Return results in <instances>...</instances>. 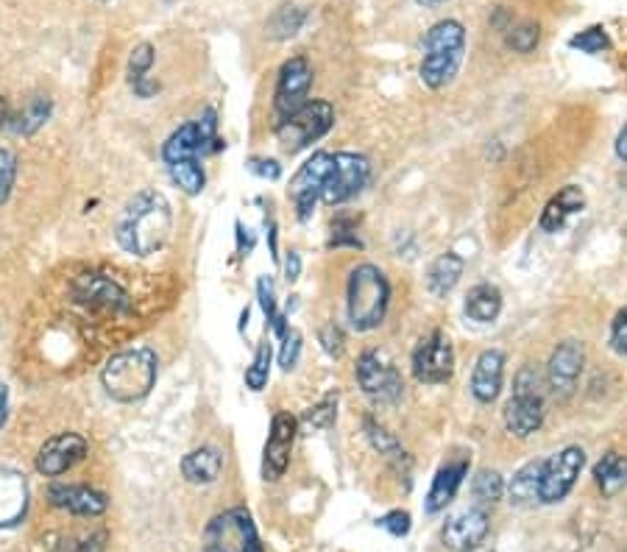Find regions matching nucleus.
Returning a JSON list of instances; mask_svg holds the SVG:
<instances>
[{
    "mask_svg": "<svg viewBox=\"0 0 627 552\" xmlns=\"http://www.w3.org/2000/svg\"><path fill=\"white\" fill-rule=\"evenodd\" d=\"M171 229L173 212L167 198L156 191H142L126 204L120 218H117L115 238L126 252L137 254V257H148V254L160 252L162 245L167 243Z\"/></svg>",
    "mask_w": 627,
    "mask_h": 552,
    "instance_id": "1",
    "label": "nucleus"
},
{
    "mask_svg": "<svg viewBox=\"0 0 627 552\" xmlns=\"http://www.w3.org/2000/svg\"><path fill=\"white\" fill-rule=\"evenodd\" d=\"M466 54V31L457 20H441L425 37V59H421V81L430 90H443L452 84Z\"/></svg>",
    "mask_w": 627,
    "mask_h": 552,
    "instance_id": "2",
    "label": "nucleus"
},
{
    "mask_svg": "<svg viewBox=\"0 0 627 552\" xmlns=\"http://www.w3.org/2000/svg\"><path fill=\"white\" fill-rule=\"evenodd\" d=\"M156 371H160V360L151 349L140 346V349L120 352L106 363L101 382H104L106 393L115 402H137V399L148 396L156 382Z\"/></svg>",
    "mask_w": 627,
    "mask_h": 552,
    "instance_id": "3",
    "label": "nucleus"
},
{
    "mask_svg": "<svg viewBox=\"0 0 627 552\" xmlns=\"http://www.w3.org/2000/svg\"><path fill=\"white\" fill-rule=\"evenodd\" d=\"M349 321L357 332H371L385 321L391 304V285L376 265H357L349 276Z\"/></svg>",
    "mask_w": 627,
    "mask_h": 552,
    "instance_id": "4",
    "label": "nucleus"
},
{
    "mask_svg": "<svg viewBox=\"0 0 627 552\" xmlns=\"http://www.w3.org/2000/svg\"><path fill=\"white\" fill-rule=\"evenodd\" d=\"M544 424V391L542 377L530 366H524L513 382V396L504 405V427L516 438H530Z\"/></svg>",
    "mask_w": 627,
    "mask_h": 552,
    "instance_id": "5",
    "label": "nucleus"
},
{
    "mask_svg": "<svg viewBox=\"0 0 627 552\" xmlns=\"http://www.w3.org/2000/svg\"><path fill=\"white\" fill-rule=\"evenodd\" d=\"M223 146H227V142L218 137L216 110H207L198 120L185 123L182 129H176L167 137L165 148H162V160H165V165L182 160H201L207 153L221 151Z\"/></svg>",
    "mask_w": 627,
    "mask_h": 552,
    "instance_id": "6",
    "label": "nucleus"
},
{
    "mask_svg": "<svg viewBox=\"0 0 627 552\" xmlns=\"http://www.w3.org/2000/svg\"><path fill=\"white\" fill-rule=\"evenodd\" d=\"M335 126V110L329 101H307L302 110L277 123V140L285 151H302Z\"/></svg>",
    "mask_w": 627,
    "mask_h": 552,
    "instance_id": "7",
    "label": "nucleus"
},
{
    "mask_svg": "<svg viewBox=\"0 0 627 552\" xmlns=\"http://www.w3.org/2000/svg\"><path fill=\"white\" fill-rule=\"evenodd\" d=\"M201 547L204 552H265L252 516L243 508L223 510L209 521Z\"/></svg>",
    "mask_w": 627,
    "mask_h": 552,
    "instance_id": "8",
    "label": "nucleus"
},
{
    "mask_svg": "<svg viewBox=\"0 0 627 552\" xmlns=\"http://www.w3.org/2000/svg\"><path fill=\"white\" fill-rule=\"evenodd\" d=\"M585 467V452L580 447H566L555 452L542 463L538 474V503L555 505L566 499V494L574 488L580 472Z\"/></svg>",
    "mask_w": 627,
    "mask_h": 552,
    "instance_id": "9",
    "label": "nucleus"
},
{
    "mask_svg": "<svg viewBox=\"0 0 627 552\" xmlns=\"http://www.w3.org/2000/svg\"><path fill=\"white\" fill-rule=\"evenodd\" d=\"M371 179V162L360 153H333V168L321 191V202L335 207V204H346L355 198L357 193L365 191V184Z\"/></svg>",
    "mask_w": 627,
    "mask_h": 552,
    "instance_id": "10",
    "label": "nucleus"
},
{
    "mask_svg": "<svg viewBox=\"0 0 627 552\" xmlns=\"http://www.w3.org/2000/svg\"><path fill=\"white\" fill-rule=\"evenodd\" d=\"M355 375L365 396L380 402V405H396L402 399V393H405V382H402V375L396 371L394 363L374 349L360 355Z\"/></svg>",
    "mask_w": 627,
    "mask_h": 552,
    "instance_id": "11",
    "label": "nucleus"
},
{
    "mask_svg": "<svg viewBox=\"0 0 627 552\" xmlns=\"http://www.w3.org/2000/svg\"><path fill=\"white\" fill-rule=\"evenodd\" d=\"M413 375L425 386H443L455 375V352L446 332L436 330L427 337H421L413 352Z\"/></svg>",
    "mask_w": 627,
    "mask_h": 552,
    "instance_id": "12",
    "label": "nucleus"
},
{
    "mask_svg": "<svg viewBox=\"0 0 627 552\" xmlns=\"http://www.w3.org/2000/svg\"><path fill=\"white\" fill-rule=\"evenodd\" d=\"M310 87H313V68H310V61L304 59V56H293V59L285 61L282 70H279L277 90H274L277 123L307 104Z\"/></svg>",
    "mask_w": 627,
    "mask_h": 552,
    "instance_id": "13",
    "label": "nucleus"
},
{
    "mask_svg": "<svg viewBox=\"0 0 627 552\" xmlns=\"http://www.w3.org/2000/svg\"><path fill=\"white\" fill-rule=\"evenodd\" d=\"M329 168H333V153L318 151L290 179L288 193L290 198H293L295 212H299L302 221H307L310 215H313L315 204L321 202V191H324V182L326 176H329Z\"/></svg>",
    "mask_w": 627,
    "mask_h": 552,
    "instance_id": "14",
    "label": "nucleus"
},
{
    "mask_svg": "<svg viewBox=\"0 0 627 552\" xmlns=\"http://www.w3.org/2000/svg\"><path fill=\"white\" fill-rule=\"evenodd\" d=\"M295 433H299V422L290 413L279 411L271 422V433L265 441L263 452V478L265 480H279L290 467V455H293Z\"/></svg>",
    "mask_w": 627,
    "mask_h": 552,
    "instance_id": "15",
    "label": "nucleus"
},
{
    "mask_svg": "<svg viewBox=\"0 0 627 552\" xmlns=\"http://www.w3.org/2000/svg\"><path fill=\"white\" fill-rule=\"evenodd\" d=\"M86 444L84 436L79 433H62V436H54L50 441L43 444L37 455V472L45 478H59V474L70 472V469L86 458Z\"/></svg>",
    "mask_w": 627,
    "mask_h": 552,
    "instance_id": "16",
    "label": "nucleus"
},
{
    "mask_svg": "<svg viewBox=\"0 0 627 552\" xmlns=\"http://www.w3.org/2000/svg\"><path fill=\"white\" fill-rule=\"evenodd\" d=\"M583 366H585L583 344H578V341H564V344H558L547 366L549 388H553L558 396H572L574 388H578L580 375H583Z\"/></svg>",
    "mask_w": 627,
    "mask_h": 552,
    "instance_id": "17",
    "label": "nucleus"
},
{
    "mask_svg": "<svg viewBox=\"0 0 627 552\" xmlns=\"http://www.w3.org/2000/svg\"><path fill=\"white\" fill-rule=\"evenodd\" d=\"M488 530H491V521L488 514L480 508L463 510V514L452 516L446 525H443V547L452 552H472L486 541Z\"/></svg>",
    "mask_w": 627,
    "mask_h": 552,
    "instance_id": "18",
    "label": "nucleus"
},
{
    "mask_svg": "<svg viewBox=\"0 0 627 552\" xmlns=\"http://www.w3.org/2000/svg\"><path fill=\"white\" fill-rule=\"evenodd\" d=\"M48 499L54 508H62L73 516H101L109 508V499L90 485H50Z\"/></svg>",
    "mask_w": 627,
    "mask_h": 552,
    "instance_id": "19",
    "label": "nucleus"
},
{
    "mask_svg": "<svg viewBox=\"0 0 627 552\" xmlns=\"http://www.w3.org/2000/svg\"><path fill=\"white\" fill-rule=\"evenodd\" d=\"M504 380V355L499 349H486L477 363H474L472 371V393L477 402L483 405H491L494 399L502 391Z\"/></svg>",
    "mask_w": 627,
    "mask_h": 552,
    "instance_id": "20",
    "label": "nucleus"
},
{
    "mask_svg": "<svg viewBox=\"0 0 627 552\" xmlns=\"http://www.w3.org/2000/svg\"><path fill=\"white\" fill-rule=\"evenodd\" d=\"M223 469V455L218 447H198L185 455L182 460V474L187 483L193 485H209L216 483L218 474Z\"/></svg>",
    "mask_w": 627,
    "mask_h": 552,
    "instance_id": "21",
    "label": "nucleus"
},
{
    "mask_svg": "<svg viewBox=\"0 0 627 552\" xmlns=\"http://www.w3.org/2000/svg\"><path fill=\"white\" fill-rule=\"evenodd\" d=\"M466 472V460H457V463H446V467L436 474V480H432L430 485V494H427V514H438V510H443L455 499Z\"/></svg>",
    "mask_w": 627,
    "mask_h": 552,
    "instance_id": "22",
    "label": "nucleus"
},
{
    "mask_svg": "<svg viewBox=\"0 0 627 552\" xmlns=\"http://www.w3.org/2000/svg\"><path fill=\"white\" fill-rule=\"evenodd\" d=\"M583 207H585L583 191H580L578 184H569V187H564V191L544 207L542 229L544 232H560V229L566 227V221H569L574 212H580Z\"/></svg>",
    "mask_w": 627,
    "mask_h": 552,
    "instance_id": "23",
    "label": "nucleus"
},
{
    "mask_svg": "<svg viewBox=\"0 0 627 552\" xmlns=\"http://www.w3.org/2000/svg\"><path fill=\"white\" fill-rule=\"evenodd\" d=\"M25 505H28L25 480L14 472H0V528L14 525L25 514Z\"/></svg>",
    "mask_w": 627,
    "mask_h": 552,
    "instance_id": "24",
    "label": "nucleus"
},
{
    "mask_svg": "<svg viewBox=\"0 0 627 552\" xmlns=\"http://www.w3.org/2000/svg\"><path fill=\"white\" fill-rule=\"evenodd\" d=\"M463 265L466 263H463L461 254L455 252L441 254V257L430 265V271H427V290H430L432 296H438V299L452 294V290L457 288V283H461Z\"/></svg>",
    "mask_w": 627,
    "mask_h": 552,
    "instance_id": "25",
    "label": "nucleus"
},
{
    "mask_svg": "<svg viewBox=\"0 0 627 552\" xmlns=\"http://www.w3.org/2000/svg\"><path fill=\"white\" fill-rule=\"evenodd\" d=\"M463 310L477 324H491L502 313V294L494 285H477V288L468 290Z\"/></svg>",
    "mask_w": 627,
    "mask_h": 552,
    "instance_id": "26",
    "label": "nucleus"
},
{
    "mask_svg": "<svg viewBox=\"0 0 627 552\" xmlns=\"http://www.w3.org/2000/svg\"><path fill=\"white\" fill-rule=\"evenodd\" d=\"M594 480L605 497H614L627 485V458L619 452H608L594 467Z\"/></svg>",
    "mask_w": 627,
    "mask_h": 552,
    "instance_id": "27",
    "label": "nucleus"
},
{
    "mask_svg": "<svg viewBox=\"0 0 627 552\" xmlns=\"http://www.w3.org/2000/svg\"><path fill=\"white\" fill-rule=\"evenodd\" d=\"M81 299H86L90 304L112 307V310L129 307L124 290L117 288L115 283H109V279H104V276H86L84 283H81Z\"/></svg>",
    "mask_w": 627,
    "mask_h": 552,
    "instance_id": "28",
    "label": "nucleus"
},
{
    "mask_svg": "<svg viewBox=\"0 0 627 552\" xmlns=\"http://www.w3.org/2000/svg\"><path fill=\"white\" fill-rule=\"evenodd\" d=\"M151 65H154V48H151L148 43L137 45V48L131 50V59H129V81L140 99H148V95H154V92L160 90V84L148 81V76H146L148 70H151Z\"/></svg>",
    "mask_w": 627,
    "mask_h": 552,
    "instance_id": "29",
    "label": "nucleus"
},
{
    "mask_svg": "<svg viewBox=\"0 0 627 552\" xmlns=\"http://www.w3.org/2000/svg\"><path fill=\"white\" fill-rule=\"evenodd\" d=\"M48 117H50V101L45 99V95H34L23 110L12 112L9 131H14V135H34Z\"/></svg>",
    "mask_w": 627,
    "mask_h": 552,
    "instance_id": "30",
    "label": "nucleus"
},
{
    "mask_svg": "<svg viewBox=\"0 0 627 552\" xmlns=\"http://www.w3.org/2000/svg\"><path fill=\"white\" fill-rule=\"evenodd\" d=\"M167 173H171L173 184L182 187L187 196H198L207 184V176H204L201 160H182V162H171L167 165Z\"/></svg>",
    "mask_w": 627,
    "mask_h": 552,
    "instance_id": "31",
    "label": "nucleus"
},
{
    "mask_svg": "<svg viewBox=\"0 0 627 552\" xmlns=\"http://www.w3.org/2000/svg\"><path fill=\"white\" fill-rule=\"evenodd\" d=\"M538 474L542 463H527L511 480V503L513 505H533L538 503Z\"/></svg>",
    "mask_w": 627,
    "mask_h": 552,
    "instance_id": "32",
    "label": "nucleus"
},
{
    "mask_svg": "<svg viewBox=\"0 0 627 552\" xmlns=\"http://www.w3.org/2000/svg\"><path fill=\"white\" fill-rule=\"evenodd\" d=\"M257 299H259V307H263L265 319H268L265 330L271 326V330L277 332L279 337L288 335V319H285V315L279 313L277 294H274V283H271V279H268V276H259V279H257Z\"/></svg>",
    "mask_w": 627,
    "mask_h": 552,
    "instance_id": "33",
    "label": "nucleus"
},
{
    "mask_svg": "<svg viewBox=\"0 0 627 552\" xmlns=\"http://www.w3.org/2000/svg\"><path fill=\"white\" fill-rule=\"evenodd\" d=\"M335 418H338V393H326L318 405L304 413L302 427L307 429V433H321V429L333 427Z\"/></svg>",
    "mask_w": 627,
    "mask_h": 552,
    "instance_id": "34",
    "label": "nucleus"
},
{
    "mask_svg": "<svg viewBox=\"0 0 627 552\" xmlns=\"http://www.w3.org/2000/svg\"><path fill=\"white\" fill-rule=\"evenodd\" d=\"M363 427H365V436H369L371 447H374L376 452L385 455V458H391V460L405 458V449H402V444L396 441V438L391 436V433H387V429L382 427L380 422H374V418H371V416H365Z\"/></svg>",
    "mask_w": 627,
    "mask_h": 552,
    "instance_id": "35",
    "label": "nucleus"
},
{
    "mask_svg": "<svg viewBox=\"0 0 627 552\" xmlns=\"http://www.w3.org/2000/svg\"><path fill=\"white\" fill-rule=\"evenodd\" d=\"M538 39H542V28H538V23H530V20L504 31V43L516 54H533L538 48Z\"/></svg>",
    "mask_w": 627,
    "mask_h": 552,
    "instance_id": "36",
    "label": "nucleus"
},
{
    "mask_svg": "<svg viewBox=\"0 0 627 552\" xmlns=\"http://www.w3.org/2000/svg\"><path fill=\"white\" fill-rule=\"evenodd\" d=\"M271 357H274L271 344L263 341L257 355H254L252 366L246 368V386L252 388V391H263V388L268 386V377H271Z\"/></svg>",
    "mask_w": 627,
    "mask_h": 552,
    "instance_id": "37",
    "label": "nucleus"
},
{
    "mask_svg": "<svg viewBox=\"0 0 627 552\" xmlns=\"http://www.w3.org/2000/svg\"><path fill=\"white\" fill-rule=\"evenodd\" d=\"M472 491H474V497H477V503H483V505L499 503V499H502V494H504L502 474L491 472V469H483V472L474 478Z\"/></svg>",
    "mask_w": 627,
    "mask_h": 552,
    "instance_id": "38",
    "label": "nucleus"
},
{
    "mask_svg": "<svg viewBox=\"0 0 627 552\" xmlns=\"http://www.w3.org/2000/svg\"><path fill=\"white\" fill-rule=\"evenodd\" d=\"M304 18H307V14H304L302 9L282 7L277 14H274L268 28H271V34L277 39H288V37H293V34H299V28L304 25Z\"/></svg>",
    "mask_w": 627,
    "mask_h": 552,
    "instance_id": "39",
    "label": "nucleus"
},
{
    "mask_svg": "<svg viewBox=\"0 0 627 552\" xmlns=\"http://www.w3.org/2000/svg\"><path fill=\"white\" fill-rule=\"evenodd\" d=\"M572 48H578V50H583V54H603V50H608V45H611V39H608V34H605V28L603 25H591V28H585V31H580L578 37H572Z\"/></svg>",
    "mask_w": 627,
    "mask_h": 552,
    "instance_id": "40",
    "label": "nucleus"
},
{
    "mask_svg": "<svg viewBox=\"0 0 627 552\" xmlns=\"http://www.w3.org/2000/svg\"><path fill=\"white\" fill-rule=\"evenodd\" d=\"M14 179H18V157L9 148H0V204L12 196Z\"/></svg>",
    "mask_w": 627,
    "mask_h": 552,
    "instance_id": "41",
    "label": "nucleus"
},
{
    "mask_svg": "<svg viewBox=\"0 0 627 552\" xmlns=\"http://www.w3.org/2000/svg\"><path fill=\"white\" fill-rule=\"evenodd\" d=\"M318 341H321V346H324V352L329 357H340L344 355V349H346V335H344V330H340L335 321H329V324H324L318 330Z\"/></svg>",
    "mask_w": 627,
    "mask_h": 552,
    "instance_id": "42",
    "label": "nucleus"
},
{
    "mask_svg": "<svg viewBox=\"0 0 627 552\" xmlns=\"http://www.w3.org/2000/svg\"><path fill=\"white\" fill-rule=\"evenodd\" d=\"M329 245L333 249H340V245H351V249H363V240L357 238V223L349 221V218H340V221L333 223V238H329Z\"/></svg>",
    "mask_w": 627,
    "mask_h": 552,
    "instance_id": "43",
    "label": "nucleus"
},
{
    "mask_svg": "<svg viewBox=\"0 0 627 552\" xmlns=\"http://www.w3.org/2000/svg\"><path fill=\"white\" fill-rule=\"evenodd\" d=\"M299 355H302V335L295 330H288V335L282 337L279 366H282L285 371H290V368H295V363H299Z\"/></svg>",
    "mask_w": 627,
    "mask_h": 552,
    "instance_id": "44",
    "label": "nucleus"
},
{
    "mask_svg": "<svg viewBox=\"0 0 627 552\" xmlns=\"http://www.w3.org/2000/svg\"><path fill=\"white\" fill-rule=\"evenodd\" d=\"M376 528L387 530L391 536L402 539V536L410 533V514H407V510H391V514H385L376 521Z\"/></svg>",
    "mask_w": 627,
    "mask_h": 552,
    "instance_id": "45",
    "label": "nucleus"
},
{
    "mask_svg": "<svg viewBox=\"0 0 627 552\" xmlns=\"http://www.w3.org/2000/svg\"><path fill=\"white\" fill-rule=\"evenodd\" d=\"M106 533L86 536V539H68L62 547H56V552H101L104 550Z\"/></svg>",
    "mask_w": 627,
    "mask_h": 552,
    "instance_id": "46",
    "label": "nucleus"
},
{
    "mask_svg": "<svg viewBox=\"0 0 627 552\" xmlns=\"http://www.w3.org/2000/svg\"><path fill=\"white\" fill-rule=\"evenodd\" d=\"M611 346L619 355H627V307L616 313L614 324H611Z\"/></svg>",
    "mask_w": 627,
    "mask_h": 552,
    "instance_id": "47",
    "label": "nucleus"
},
{
    "mask_svg": "<svg viewBox=\"0 0 627 552\" xmlns=\"http://www.w3.org/2000/svg\"><path fill=\"white\" fill-rule=\"evenodd\" d=\"M248 171L257 173V176L263 179H271V182H277V179L282 176V168H279V162L274 160H252L248 162Z\"/></svg>",
    "mask_w": 627,
    "mask_h": 552,
    "instance_id": "48",
    "label": "nucleus"
},
{
    "mask_svg": "<svg viewBox=\"0 0 627 552\" xmlns=\"http://www.w3.org/2000/svg\"><path fill=\"white\" fill-rule=\"evenodd\" d=\"M299 274H302V257L295 252H288V260H285V279H288V283H295Z\"/></svg>",
    "mask_w": 627,
    "mask_h": 552,
    "instance_id": "49",
    "label": "nucleus"
},
{
    "mask_svg": "<svg viewBox=\"0 0 627 552\" xmlns=\"http://www.w3.org/2000/svg\"><path fill=\"white\" fill-rule=\"evenodd\" d=\"M248 229H243V223H237V243H241V254L243 257H248V252H252L254 245V238L252 234H246Z\"/></svg>",
    "mask_w": 627,
    "mask_h": 552,
    "instance_id": "50",
    "label": "nucleus"
},
{
    "mask_svg": "<svg viewBox=\"0 0 627 552\" xmlns=\"http://www.w3.org/2000/svg\"><path fill=\"white\" fill-rule=\"evenodd\" d=\"M616 157H619L622 162H627V126L619 131V137H616Z\"/></svg>",
    "mask_w": 627,
    "mask_h": 552,
    "instance_id": "51",
    "label": "nucleus"
},
{
    "mask_svg": "<svg viewBox=\"0 0 627 552\" xmlns=\"http://www.w3.org/2000/svg\"><path fill=\"white\" fill-rule=\"evenodd\" d=\"M265 227H268V240H271L274 260H279V254H277V223H274V218H265Z\"/></svg>",
    "mask_w": 627,
    "mask_h": 552,
    "instance_id": "52",
    "label": "nucleus"
},
{
    "mask_svg": "<svg viewBox=\"0 0 627 552\" xmlns=\"http://www.w3.org/2000/svg\"><path fill=\"white\" fill-rule=\"evenodd\" d=\"M7 413H9V393L7 388L0 386V427L7 424Z\"/></svg>",
    "mask_w": 627,
    "mask_h": 552,
    "instance_id": "53",
    "label": "nucleus"
},
{
    "mask_svg": "<svg viewBox=\"0 0 627 552\" xmlns=\"http://www.w3.org/2000/svg\"><path fill=\"white\" fill-rule=\"evenodd\" d=\"M416 3L425 9H436V7H441V3H446V0H416Z\"/></svg>",
    "mask_w": 627,
    "mask_h": 552,
    "instance_id": "54",
    "label": "nucleus"
}]
</instances>
